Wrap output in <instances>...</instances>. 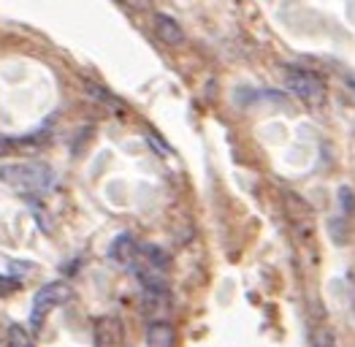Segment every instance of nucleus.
<instances>
[{
  "mask_svg": "<svg viewBox=\"0 0 355 347\" xmlns=\"http://www.w3.org/2000/svg\"><path fill=\"white\" fill-rule=\"evenodd\" d=\"M139 247H141V244H136L133 236L122 233V236H117V239L112 242V260L119 263V266H125V269L130 271V269L136 266V260H139Z\"/></svg>",
  "mask_w": 355,
  "mask_h": 347,
  "instance_id": "5",
  "label": "nucleus"
},
{
  "mask_svg": "<svg viewBox=\"0 0 355 347\" xmlns=\"http://www.w3.org/2000/svg\"><path fill=\"white\" fill-rule=\"evenodd\" d=\"M128 6H133V8H149V3L152 0H125Z\"/></svg>",
  "mask_w": 355,
  "mask_h": 347,
  "instance_id": "12",
  "label": "nucleus"
},
{
  "mask_svg": "<svg viewBox=\"0 0 355 347\" xmlns=\"http://www.w3.org/2000/svg\"><path fill=\"white\" fill-rule=\"evenodd\" d=\"M8 347H35V342L30 339V334L22 325H11L8 328Z\"/></svg>",
  "mask_w": 355,
  "mask_h": 347,
  "instance_id": "8",
  "label": "nucleus"
},
{
  "mask_svg": "<svg viewBox=\"0 0 355 347\" xmlns=\"http://www.w3.org/2000/svg\"><path fill=\"white\" fill-rule=\"evenodd\" d=\"M177 342V331L171 323L166 320H155L147 328V347H174Z\"/></svg>",
  "mask_w": 355,
  "mask_h": 347,
  "instance_id": "7",
  "label": "nucleus"
},
{
  "mask_svg": "<svg viewBox=\"0 0 355 347\" xmlns=\"http://www.w3.org/2000/svg\"><path fill=\"white\" fill-rule=\"evenodd\" d=\"M68 298H71V288H68L65 282L58 280V282L44 285V288L35 293V298H33V315H30L33 328H41V323L46 320V315H49L52 310L62 307Z\"/></svg>",
  "mask_w": 355,
  "mask_h": 347,
  "instance_id": "3",
  "label": "nucleus"
},
{
  "mask_svg": "<svg viewBox=\"0 0 355 347\" xmlns=\"http://www.w3.org/2000/svg\"><path fill=\"white\" fill-rule=\"evenodd\" d=\"M285 87L291 95H296L298 101L309 103V106H323L328 95L326 79L318 76L315 71H304V68H291L285 74Z\"/></svg>",
  "mask_w": 355,
  "mask_h": 347,
  "instance_id": "2",
  "label": "nucleus"
},
{
  "mask_svg": "<svg viewBox=\"0 0 355 347\" xmlns=\"http://www.w3.org/2000/svg\"><path fill=\"white\" fill-rule=\"evenodd\" d=\"M125 345V328L114 315L95 320V337L92 347H122Z\"/></svg>",
  "mask_w": 355,
  "mask_h": 347,
  "instance_id": "4",
  "label": "nucleus"
},
{
  "mask_svg": "<svg viewBox=\"0 0 355 347\" xmlns=\"http://www.w3.org/2000/svg\"><path fill=\"white\" fill-rule=\"evenodd\" d=\"M155 33L160 41H166L168 46H182L184 44V30L174 17L168 14H155Z\"/></svg>",
  "mask_w": 355,
  "mask_h": 347,
  "instance_id": "6",
  "label": "nucleus"
},
{
  "mask_svg": "<svg viewBox=\"0 0 355 347\" xmlns=\"http://www.w3.org/2000/svg\"><path fill=\"white\" fill-rule=\"evenodd\" d=\"M0 182H6L8 187H14L17 193L25 196H41L46 190L55 187V171L46 163L38 160H28V163H8L0 166Z\"/></svg>",
  "mask_w": 355,
  "mask_h": 347,
  "instance_id": "1",
  "label": "nucleus"
},
{
  "mask_svg": "<svg viewBox=\"0 0 355 347\" xmlns=\"http://www.w3.org/2000/svg\"><path fill=\"white\" fill-rule=\"evenodd\" d=\"M19 288V282H14V280H0V293H11V290Z\"/></svg>",
  "mask_w": 355,
  "mask_h": 347,
  "instance_id": "10",
  "label": "nucleus"
},
{
  "mask_svg": "<svg viewBox=\"0 0 355 347\" xmlns=\"http://www.w3.org/2000/svg\"><path fill=\"white\" fill-rule=\"evenodd\" d=\"M11 142H8V139H3V136H0V158H3V155H8V152H11Z\"/></svg>",
  "mask_w": 355,
  "mask_h": 347,
  "instance_id": "11",
  "label": "nucleus"
},
{
  "mask_svg": "<svg viewBox=\"0 0 355 347\" xmlns=\"http://www.w3.org/2000/svg\"><path fill=\"white\" fill-rule=\"evenodd\" d=\"M312 345H315V347H336L331 328H326V325L315 328V334H312Z\"/></svg>",
  "mask_w": 355,
  "mask_h": 347,
  "instance_id": "9",
  "label": "nucleus"
}]
</instances>
